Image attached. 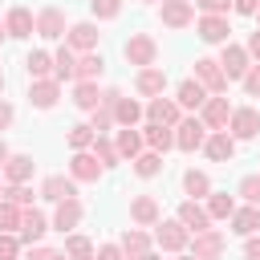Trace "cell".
Instances as JSON below:
<instances>
[{
	"instance_id": "cell-1",
	"label": "cell",
	"mask_w": 260,
	"mask_h": 260,
	"mask_svg": "<svg viewBox=\"0 0 260 260\" xmlns=\"http://www.w3.org/2000/svg\"><path fill=\"white\" fill-rule=\"evenodd\" d=\"M195 77H199V81H203L207 89H215V93H219V89L228 85V73H223V69L215 65V61H207V57H203V61H195Z\"/></svg>"
},
{
	"instance_id": "cell-2",
	"label": "cell",
	"mask_w": 260,
	"mask_h": 260,
	"mask_svg": "<svg viewBox=\"0 0 260 260\" xmlns=\"http://www.w3.org/2000/svg\"><path fill=\"white\" fill-rule=\"evenodd\" d=\"M203 122L199 118H187V122H179V134H175V142L183 146V150H195V146H203Z\"/></svg>"
},
{
	"instance_id": "cell-3",
	"label": "cell",
	"mask_w": 260,
	"mask_h": 260,
	"mask_svg": "<svg viewBox=\"0 0 260 260\" xmlns=\"http://www.w3.org/2000/svg\"><path fill=\"white\" fill-rule=\"evenodd\" d=\"M179 223L199 236V232H207V211H203L199 203H183V207H179Z\"/></svg>"
},
{
	"instance_id": "cell-4",
	"label": "cell",
	"mask_w": 260,
	"mask_h": 260,
	"mask_svg": "<svg viewBox=\"0 0 260 260\" xmlns=\"http://www.w3.org/2000/svg\"><path fill=\"white\" fill-rule=\"evenodd\" d=\"M223 252V236L219 232H199V240H195V260H211V256H219Z\"/></svg>"
},
{
	"instance_id": "cell-5",
	"label": "cell",
	"mask_w": 260,
	"mask_h": 260,
	"mask_svg": "<svg viewBox=\"0 0 260 260\" xmlns=\"http://www.w3.org/2000/svg\"><path fill=\"white\" fill-rule=\"evenodd\" d=\"M162 20H167L171 28H183V24L191 20V4H187V0H167V4H162Z\"/></svg>"
},
{
	"instance_id": "cell-6",
	"label": "cell",
	"mask_w": 260,
	"mask_h": 260,
	"mask_svg": "<svg viewBox=\"0 0 260 260\" xmlns=\"http://www.w3.org/2000/svg\"><path fill=\"white\" fill-rule=\"evenodd\" d=\"M126 57H130L134 65H150V61H154V41H150V37H134V41L126 45Z\"/></svg>"
},
{
	"instance_id": "cell-7",
	"label": "cell",
	"mask_w": 260,
	"mask_h": 260,
	"mask_svg": "<svg viewBox=\"0 0 260 260\" xmlns=\"http://www.w3.org/2000/svg\"><path fill=\"white\" fill-rule=\"evenodd\" d=\"M146 114H150V126H171V122L179 118V106H175V102H162V98H154Z\"/></svg>"
},
{
	"instance_id": "cell-8",
	"label": "cell",
	"mask_w": 260,
	"mask_h": 260,
	"mask_svg": "<svg viewBox=\"0 0 260 260\" xmlns=\"http://www.w3.org/2000/svg\"><path fill=\"white\" fill-rule=\"evenodd\" d=\"M158 244H162L167 252H179V248L187 244V228H183V223H162V228H158Z\"/></svg>"
},
{
	"instance_id": "cell-9",
	"label": "cell",
	"mask_w": 260,
	"mask_h": 260,
	"mask_svg": "<svg viewBox=\"0 0 260 260\" xmlns=\"http://www.w3.org/2000/svg\"><path fill=\"white\" fill-rule=\"evenodd\" d=\"M244 69H248V53H244L240 45H228V49H223V73H228V77H240Z\"/></svg>"
},
{
	"instance_id": "cell-10",
	"label": "cell",
	"mask_w": 260,
	"mask_h": 260,
	"mask_svg": "<svg viewBox=\"0 0 260 260\" xmlns=\"http://www.w3.org/2000/svg\"><path fill=\"white\" fill-rule=\"evenodd\" d=\"M41 195H45V199H57V203H65V199H73V183H69V179H61V175H53V179H45Z\"/></svg>"
},
{
	"instance_id": "cell-11",
	"label": "cell",
	"mask_w": 260,
	"mask_h": 260,
	"mask_svg": "<svg viewBox=\"0 0 260 260\" xmlns=\"http://www.w3.org/2000/svg\"><path fill=\"white\" fill-rule=\"evenodd\" d=\"M179 106H187V110H199V106H207V98H203V85H199V81H183V85H179Z\"/></svg>"
},
{
	"instance_id": "cell-12",
	"label": "cell",
	"mask_w": 260,
	"mask_h": 260,
	"mask_svg": "<svg viewBox=\"0 0 260 260\" xmlns=\"http://www.w3.org/2000/svg\"><path fill=\"white\" fill-rule=\"evenodd\" d=\"M232 130H236L240 138H252V134L260 130V114H256V110H240V114L232 118Z\"/></svg>"
},
{
	"instance_id": "cell-13",
	"label": "cell",
	"mask_w": 260,
	"mask_h": 260,
	"mask_svg": "<svg viewBox=\"0 0 260 260\" xmlns=\"http://www.w3.org/2000/svg\"><path fill=\"white\" fill-rule=\"evenodd\" d=\"M8 32L12 37H28L32 32V12L28 8H12L8 12Z\"/></svg>"
},
{
	"instance_id": "cell-14",
	"label": "cell",
	"mask_w": 260,
	"mask_h": 260,
	"mask_svg": "<svg viewBox=\"0 0 260 260\" xmlns=\"http://www.w3.org/2000/svg\"><path fill=\"white\" fill-rule=\"evenodd\" d=\"M61 28H65V16H61L57 8L41 12V20H37V32H41V37H61Z\"/></svg>"
},
{
	"instance_id": "cell-15",
	"label": "cell",
	"mask_w": 260,
	"mask_h": 260,
	"mask_svg": "<svg viewBox=\"0 0 260 260\" xmlns=\"http://www.w3.org/2000/svg\"><path fill=\"white\" fill-rule=\"evenodd\" d=\"M199 37H203V41H228V20L203 16V20H199Z\"/></svg>"
},
{
	"instance_id": "cell-16",
	"label": "cell",
	"mask_w": 260,
	"mask_h": 260,
	"mask_svg": "<svg viewBox=\"0 0 260 260\" xmlns=\"http://www.w3.org/2000/svg\"><path fill=\"white\" fill-rule=\"evenodd\" d=\"M228 114H232V110H228V102H223V98H211V102L203 106V126H223V122H228Z\"/></svg>"
},
{
	"instance_id": "cell-17",
	"label": "cell",
	"mask_w": 260,
	"mask_h": 260,
	"mask_svg": "<svg viewBox=\"0 0 260 260\" xmlns=\"http://www.w3.org/2000/svg\"><path fill=\"white\" fill-rule=\"evenodd\" d=\"M20 236L24 240H41L45 236V215L41 211H24L20 215Z\"/></svg>"
},
{
	"instance_id": "cell-18",
	"label": "cell",
	"mask_w": 260,
	"mask_h": 260,
	"mask_svg": "<svg viewBox=\"0 0 260 260\" xmlns=\"http://www.w3.org/2000/svg\"><path fill=\"white\" fill-rule=\"evenodd\" d=\"M162 85H167L162 69H142L138 73V93H162Z\"/></svg>"
},
{
	"instance_id": "cell-19",
	"label": "cell",
	"mask_w": 260,
	"mask_h": 260,
	"mask_svg": "<svg viewBox=\"0 0 260 260\" xmlns=\"http://www.w3.org/2000/svg\"><path fill=\"white\" fill-rule=\"evenodd\" d=\"M28 98H32V106H41V110H49V106L57 102V81H37Z\"/></svg>"
},
{
	"instance_id": "cell-20",
	"label": "cell",
	"mask_w": 260,
	"mask_h": 260,
	"mask_svg": "<svg viewBox=\"0 0 260 260\" xmlns=\"http://www.w3.org/2000/svg\"><path fill=\"white\" fill-rule=\"evenodd\" d=\"M232 150H236V142H232L228 134H211V138H207V154H211L215 162H223V158H232Z\"/></svg>"
},
{
	"instance_id": "cell-21",
	"label": "cell",
	"mask_w": 260,
	"mask_h": 260,
	"mask_svg": "<svg viewBox=\"0 0 260 260\" xmlns=\"http://www.w3.org/2000/svg\"><path fill=\"white\" fill-rule=\"evenodd\" d=\"M93 41H98V28L93 24H73V32H69V45L73 49H93Z\"/></svg>"
},
{
	"instance_id": "cell-22",
	"label": "cell",
	"mask_w": 260,
	"mask_h": 260,
	"mask_svg": "<svg viewBox=\"0 0 260 260\" xmlns=\"http://www.w3.org/2000/svg\"><path fill=\"white\" fill-rule=\"evenodd\" d=\"M73 179H98V158L93 154H73Z\"/></svg>"
},
{
	"instance_id": "cell-23",
	"label": "cell",
	"mask_w": 260,
	"mask_h": 260,
	"mask_svg": "<svg viewBox=\"0 0 260 260\" xmlns=\"http://www.w3.org/2000/svg\"><path fill=\"white\" fill-rule=\"evenodd\" d=\"M130 215H134L138 223H154V219H158V203L142 195V199H134V207H130Z\"/></svg>"
},
{
	"instance_id": "cell-24",
	"label": "cell",
	"mask_w": 260,
	"mask_h": 260,
	"mask_svg": "<svg viewBox=\"0 0 260 260\" xmlns=\"http://www.w3.org/2000/svg\"><path fill=\"white\" fill-rule=\"evenodd\" d=\"M77 219H81V207H77V199H65V203L57 207V228L65 232V228H73Z\"/></svg>"
},
{
	"instance_id": "cell-25",
	"label": "cell",
	"mask_w": 260,
	"mask_h": 260,
	"mask_svg": "<svg viewBox=\"0 0 260 260\" xmlns=\"http://www.w3.org/2000/svg\"><path fill=\"white\" fill-rule=\"evenodd\" d=\"M256 228H260V211H256V207L236 211V232H240V236H252Z\"/></svg>"
},
{
	"instance_id": "cell-26",
	"label": "cell",
	"mask_w": 260,
	"mask_h": 260,
	"mask_svg": "<svg viewBox=\"0 0 260 260\" xmlns=\"http://www.w3.org/2000/svg\"><path fill=\"white\" fill-rule=\"evenodd\" d=\"M57 81H65V77H77V61H73V49H61L57 53Z\"/></svg>"
},
{
	"instance_id": "cell-27",
	"label": "cell",
	"mask_w": 260,
	"mask_h": 260,
	"mask_svg": "<svg viewBox=\"0 0 260 260\" xmlns=\"http://www.w3.org/2000/svg\"><path fill=\"white\" fill-rule=\"evenodd\" d=\"M73 102H77L81 110H93V106L102 102V93H98V85H93V81H81V85H77V98H73Z\"/></svg>"
},
{
	"instance_id": "cell-28",
	"label": "cell",
	"mask_w": 260,
	"mask_h": 260,
	"mask_svg": "<svg viewBox=\"0 0 260 260\" xmlns=\"http://www.w3.org/2000/svg\"><path fill=\"white\" fill-rule=\"evenodd\" d=\"M146 142H150V150H167L175 142V134L167 126H146Z\"/></svg>"
},
{
	"instance_id": "cell-29",
	"label": "cell",
	"mask_w": 260,
	"mask_h": 260,
	"mask_svg": "<svg viewBox=\"0 0 260 260\" xmlns=\"http://www.w3.org/2000/svg\"><path fill=\"white\" fill-rule=\"evenodd\" d=\"M4 171H8V179H12V183H20V179H28V175H32V158L16 154V158H8V167H4Z\"/></svg>"
},
{
	"instance_id": "cell-30",
	"label": "cell",
	"mask_w": 260,
	"mask_h": 260,
	"mask_svg": "<svg viewBox=\"0 0 260 260\" xmlns=\"http://www.w3.org/2000/svg\"><path fill=\"white\" fill-rule=\"evenodd\" d=\"M122 248L130 252V260H142V256H146V236H142V232H126V236H122Z\"/></svg>"
},
{
	"instance_id": "cell-31",
	"label": "cell",
	"mask_w": 260,
	"mask_h": 260,
	"mask_svg": "<svg viewBox=\"0 0 260 260\" xmlns=\"http://www.w3.org/2000/svg\"><path fill=\"white\" fill-rule=\"evenodd\" d=\"M98 73H102V57L85 53V57L77 61V77H85V81H89V77H98Z\"/></svg>"
},
{
	"instance_id": "cell-32",
	"label": "cell",
	"mask_w": 260,
	"mask_h": 260,
	"mask_svg": "<svg viewBox=\"0 0 260 260\" xmlns=\"http://www.w3.org/2000/svg\"><path fill=\"white\" fill-rule=\"evenodd\" d=\"M138 118H142V106L138 102H118V122L122 126H134Z\"/></svg>"
},
{
	"instance_id": "cell-33",
	"label": "cell",
	"mask_w": 260,
	"mask_h": 260,
	"mask_svg": "<svg viewBox=\"0 0 260 260\" xmlns=\"http://www.w3.org/2000/svg\"><path fill=\"white\" fill-rule=\"evenodd\" d=\"M138 146H142V138H138V134H134V130H130V126H126V130H122V134H118V150H122V154H130V158H134V154H138Z\"/></svg>"
},
{
	"instance_id": "cell-34",
	"label": "cell",
	"mask_w": 260,
	"mask_h": 260,
	"mask_svg": "<svg viewBox=\"0 0 260 260\" xmlns=\"http://www.w3.org/2000/svg\"><path fill=\"white\" fill-rule=\"evenodd\" d=\"M89 142H93V126H73V130H69V146L85 150Z\"/></svg>"
},
{
	"instance_id": "cell-35",
	"label": "cell",
	"mask_w": 260,
	"mask_h": 260,
	"mask_svg": "<svg viewBox=\"0 0 260 260\" xmlns=\"http://www.w3.org/2000/svg\"><path fill=\"white\" fill-rule=\"evenodd\" d=\"M134 167H138V175H154V171L162 167V158H158L154 150H146V154H138V158H134Z\"/></svg>"
},
{
	"instance_id": "cell-36",
	"label": "cell",
	"mask_w": 260,
	"mask_h": 260,
	"mask_svg": "<svg viewBox=\"0 0 260 260\" xmlns=\"http://www.w3.org/2000/svg\"><path fill=\"white\" fill-rule=\"evenodd\" d=\"M207 215H215V219H223V215H236V203L228 199V195H211V211Z\"/></svg>"
},
{
	"instance_id": "cell-37",
	"label": "cell",
	"mask_w": 260,
	"mask_h": 260,
	"mask_svg": "<svg viewBox=\"0 0 260 260\" xmlns=\"http://www.w3.org/2000/svg\"><path fill=\"white\" fill-rule=\"evenodd\" d=\"M65 248H69V256H73V260H89V256H93V248H89V240H81V236H73V240H69Z\"/></svg>"
},
{
	"instance_id": "cell-38",
	"label": "cell",
	"mask_w": 260,
	"mask_h": 260,
	"mask_svg": "<svg viewBox=\"0 0 260 260\" xmlns=\"http://www.w3.org/2000/svg\"><path fill=\"white\" fill-rule=\"evenodd\" d=\"M240 195H244L248 203H260V179H256V175H248V179L240 183Z\"/></svg>"
},
{
	"instance_id": "cell-39",
	"label": "cell",
	"mask_w": 260,
	"mask_h": 260,
	"mask_svg": "<svg viewBox=\"0 0 260 260\" xmlns=\"http://www.w3.org/2000/svg\"><path fill=\"white\" fill-rule=\"evenodd\" d=\"M20 223V211L12 207V203H0V232H8V228H16Z\"/></svg>"
},
{
	"instance_id": "cell-40",
	"label": "cell",
	"mask_w": 260,
	"mask_h": 260,
	"mask_svg": "<svg viewBox=\"0 0 260 260\" xmlns=\"http://www.w3.org/2000/svg\"><path fill=\"white\" fill-rule=\"evenodd\" d=\"M183 183H187V191H191V195H203V191H207V175H199V171H187V179H183Z\"/></svg>"
},
{
	"instance_id": "cell-41",
	"label": "cell",
	"mask_w": 260,
	"mask_h": 260,
	"mask_svg": "<svg viewBox=\"0 0 260 260\" xmlns=\"http://www.w3.org/2000/svg\"><path fill=\"white\" fill-rule=\"evenodd\" d=\"M28 73H32V77H45V73H49V57H45V53H32V57H28Z\"/></svg>"
},
{
	"instance_id": "cell-42",
	"label": "cell",
	"mask_w": 260,
	"mask_h": 260,
	"mask_svg": "<svg viewBox=\"0 0 260 260\" xmlns=\"http://www.w3.org/2000/svg\"><path fill=\"white\" fill-rule=\"evenodd\" d=\"M98 16H118V0H89Z\"/></svg>"
},
{
	"instance_id": "cell-43",
	"label": "cell",
	"mask_w": 260,
	"mask_h": 260,
	"mask_svg": "<svg viewBox=\"0 0 260 260\" xmlns=\"http://www.w3.org/2000/svg\"><path fill=\"white\" fill-rule=\"evenodd\" d=\"M16 256V240L12 236H0V260H12Z\"/></svg>"
},
{
	"instance_id": "cell-44",
	"label": "cell",
	"mask_w": 260,
	"mask_h": 260,
	"mask_svg": "<svg viewBox=\"0 0 260 260\" xmlns=\"http://www.w3.org/2000/svg\"><path fill=\"white\" fill-rule=\"evenodd\" d=\"M8 199H12V203H28L32 195H28V187H20V183H16V187L8 191Z\"/></svg>"
},
{
	"instance_id": "cell-45",
	"label": "cell",
	"mask_w": 260,
	"mask_h": 260,
	"mask_svg": "<svg viewBox=\"0 0 260 260\" xmlns=\"http://www.w3.org/2000/svg\"><path fill=\"white\" fill-rule=\"evenodd\" d=\"M244 89H248V93H260V69H252V73L244 77Z\"/></svg>"
},
{
	"instance_id": "cell-46",
	"label": "cell",
	"mask_w": 260,
	"mask_h": 260,
	"mask_svg": "<svg viewBox=\"0 0 260 260\" xmlns=\"http://www.w3.org/2000/svg\"><path fill=\"white\" fill-rule=\"evenodd\" d=\"M98 154H102V158H106V162H114V158H118V150H114V146H110V142H98Z\"/></svg>"
},
{
	"instance_id": "cell-47",
	"label": "cell",
	"mask_w": 260,
	"mask_h": 260,
	"mask_svg": "<svg viewBox=\"0 0 260 260\" xmlns=\"http://www.w3.org/2000/svg\"><path fill=\"white\" fill-rule=\"evenodd\" d=\"M98 260H122V252H118V248H114V244H106V248H102V252H98Z\"/></svg>"
},
{
	"instance_id": "cell-48",
	"label": "cell",
	"mask_w": 260,
	"mask_h": 260,
	"mask_svg": "<svg viewBox=\"0 0 260 260\" xmlns=\"http://www.w3.org/2000/svg\"><path fill=\"white\" fill-rule=\"evenodd\" d=\"M199 8H207V12H223L228 0H199Z\"/></svg>"
},
{
	"instance_id": "cell-49",
	"label": "cell",
	"mask_w": 260,
	"mask_h": 260,
	"mask_svg": "<svg viewBox=\"0 0 260 260\" xmlns=\"http://www.w3.org/2000/svg\"><path fill=\"white\" fill-rule=\"evenodd\" d=\"M244 256H248V260H260V240H248V248H244Z\"/></svg>"
},
{
	"instance_id": "cell-50",
	"label": "cell",
	"mask_w": 260,
	"mask_h": 260,
	"mask_svg": "<svg viewBox=\"0 0 260 260\" xmlns=\"http://www.w3.org/2000/svg\"><path fill=\"white\" fill-rule=\"evenodd\" d=\"M260 0H236V12H256Z\"/></svg>"
},
{
	"instance_id": "cell-51",
	"label": "cell",
	"mask_w": 260,
	"mask_h": 260,
	"mask_svg": "<svg viewBox=\"0 0 260 260\" xmlns=\"http://www.w3.org/2000/svg\"><path fill=\"white\" fill-rule=\"evenodd\" d=\"M8 122H12V106H4V102H0V130H4Z\"/></svg>"
},
{
	"instance_id": "cell-52",
	"label": "cell",
	"mask_w": 260,
	"mask_h": 260,
	"mask_svg": "<svg viewBox=\"0 0 260 260\" xmlns=\"http://www.w3.org/2000/svg\"><path fill=\"white\" fill-rule=\"evenodd\" d=\"M248 49H252V53L260 57V32H252V41H248Z\"/></svg>"
},
{
	"instance_id": "cell-53",
	"label": "cell",
	"mask_w": 260,
	"mask_h": 260,
	"mask_svg": "<svg viewBox=\"0 0 260 260\" xmlns=\"http://www.w3.org/2000/svg\"><path fill=\"white\" fill-rule=\"evenodd\" d=\"M4 167H8V146L0 142V171H4Z\"/></svg>"
},
{
	"instance_id": "cell-54",
	"label": "cell",
	"mask_w": 260,
	"mask_h": 260,
	"mask_svg": "<svg viewBox=\"0 0 260 260\" xmlns=\"http://www.w3.org/2000/svg\"><path fill=\"white\" fill-rule=\"evenodd\" d=\"M0 89H4V77H0Z\"/></svg>"
},
{
	"instance_id": "cell-55",
	"label": "cell",
	"mask_w": 260,
	"mask_h": 260,
	"mask_svg": "<svg viewBox=\"0 0 260 260\" xmlns=\"http://www.w3.org/2000/svg\"><path fill=\"white\" fill-rule=\"evenodd\" d=\"M0 37H4V24H0Z\"/></svg>"
},
{
	"instance_id": "cell-56",
	"label": "cell",
	"mask_w": 260,
	"mask_h": 260,
	"mask_svg": "<svg viewBox=\"0 0 260 260\" xmlns=\"http://www.w3.org/2000/svg\"><path fill=\"white\" fill-rule=\"evenodd\" d=\"M49 260H61V256H49Z\"/></svg>"
},
{
	"instance_id": "cell-57",
	"label": "cell",
	"mask_w": 260,
	"mask_h": 260,
	"mask_svg": "<svg viewBox=\"0 0 260 260\" xmlns=\"http://www.w3.org/2000/svg\"><path fill=\"white\" fill-rule=\"evenodd\" d=\"M187 260H195V256H187Z\"/></svg>"
},
{
	"instance_id": "cell-58",
	"label": "cell",
	"mask_w": 260,
	"mask_h": 260,
	"mask_svg": "<svg viewBox=\"0 0 260 260\" xmlns=\"http://www.w3.org/2000/svg\"><path fill=\"white\" fill-rule=\"evenodd\" d=\"M0 195H4V191H0Z\"/></svg>"
}]
</instances>
